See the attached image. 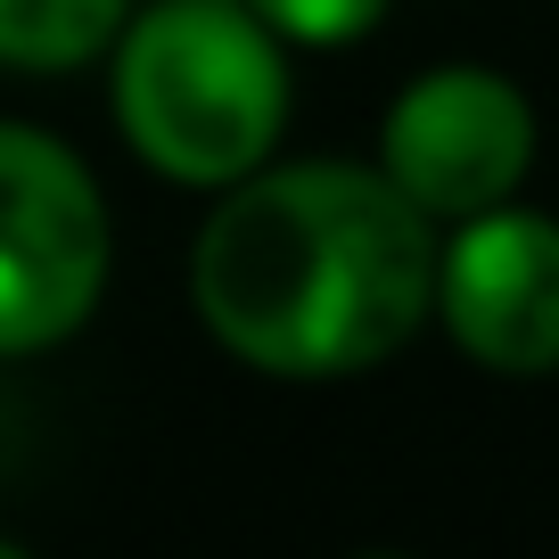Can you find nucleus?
Returning a JSON list of instances; mask_svg holds the SVG:
<instances>
[{"mask_svg": "<svg viewBox=\"0 0 559 559\" xmlns=\"http://www.w3.org/2000/svg\"><path fill=\"white\" fill-rule=\"evenodd\" d=\"M190 297L247 370L346 379L437 313V230L379 165H255L198 230Z\"/></svg>", "mask_w": 559, "mask_h": 559, "instance_id": "nucleus-1", "label": "nucleus"}, {"mask_svg": "<svg viewBox=\"0 0 559 559\" xmlns=\"http://www.w3.org/2000/svg\"><path fill=\"white\" fill-rule=\"evenodd\" d=\"M116 123L181 190H230L288 123V58L247 0H157L116 34Z\"/></svg>", "mask_w": 559, "mask_h": 559, "instance_id": "nucleus-2", "label": "nucleus"}, {"mask_svg": "<svg viewBox=\"0 0 559 559\" xmlns=\"http://www.w3.org/2000/svg\"><path fill=\"white\" fill-rule=\"evenodd\" d=\"M107 288V198L41 123H0V362L91 321Z\"/></svg>", "mask_w": 559, "mask_h": 559, "instance_id": "nucleus-3", "label": "nucleus"}, {"mask_svg": "<svg viewBox=\"0 0 559 559\" xmlns=\"http://www.w3.org/2000/svg\"><path fill=\"white\" fill-rule=\"evenodd\" d=\"M535 165V107L493 67H437L419 74L379 123V174L428 223L502 206Z\"/></svg>", "mask_w": 559, "mask_h": 559, "instance_id": "nucleus-4", "label": "nucleus"}, {"mask_svg": "<svg viewBox=\"0 0 559 559\" xmlns=\"http://www.w3.org/2000/svg\"><path fill=\"white\" fill-rule=\"evenodd\" d=\"M437 313L453 346L502 379L559 370V223L510 198L461 214L437 247Z\"/></svg>", "mask_w": 559, "mask_h": 559, "instance_id": "nucleus-5", "label": "nucleus"}, {"mask_svg": "<svg viewBox=\"0 0 559 559\" xmlns=\"http://www.w3.org/2000/svg\"><path fill=\"white\" fill-rule=\"evenodd\" d=\"M123 17H132V0H0V67L67 74L116 50Z\"/></svg>", "mask_w": 559, "mask_h": 559, "instance_id": "nucleus-6", "label": "nucleus"}, {"mask_svg": "<svg viewBox=\"0 0 559 559\" xmlns=\"http://www.w3.org/2000/svg\"><path fill=\"white\" fill-rule=\"evenodd\" d=\"M280 41H305V50H346L370 25L386 17V0H247Z\"/></svg>", "mask_w": 559, "mask_h": 559, "instance_id": "nucleus-7", "label": "nucleus"}, {"mask_svg": "<svg viewBox=\"0 0 559 559\" xmlns=\"http://www.w3.org/2000/svg\"><path fill=\"white\" fill-rule=\"evenodd\" d=\"M0 559H17V543H9V535H0Z\"/></svg>", "mask_w": 559, "mask_h": 559, "instance_id": "nucleus-8", "label": "nucleus"}]
</instances>
